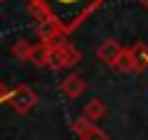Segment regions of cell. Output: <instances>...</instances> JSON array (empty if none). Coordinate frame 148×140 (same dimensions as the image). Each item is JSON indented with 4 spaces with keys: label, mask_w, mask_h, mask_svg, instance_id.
Instances as JSON below:
<instances>
[{
    "label": "cell",
    "mask_w": 148,
    "mask_h": 140,
    "mask_svg": "<svg viewBox=\"0 0 148 140\" xmlns=\"http://www.w3.org/2000/svg\"><path fill=\"white\" fill-rule=\"evenodd\" d=\"M131 49H133V54H136L138 64H141V67H148V47L143 44V42H138V44H133Z\"/></svg>",
    "instance_id": "30bf717a"
},
{
    "label": "cell",
    "mask_w": 148,
    "mask_h": 140,
    "mask_svg": "<svg viewBox=\"0 0 148 140\" xmlns=\"http://www.w3.org/2000/svg\"><path fill=\"white\" fill-rule=\"evenodd\" d=\"M8 96H10V91H8V86L3 81H0V101H8Z\"/></svg>",
    "instance_id": "8fae6325"
},
{
    "label": "cell",
    "mask_w": 148,
    "mask_h": 140,
    "mask_svg": "<svg viewBox=\"0 0 148 140\" xmlns=\"http://www.w3.org/2000/svg\"><path fill=\"white\" fill-rule=\"evenodd\" d=\"M59 91H62L67 99H77V96H82V93L86 91V81L79 74H69V76L59 84Z\"/></svg>",
    "instance_id": "5b68a950"
},
{
    "label": "cell",
    "mask_w": 148,
    "mask_h": 140,
    "mask_svg": "<svg viewBox=\"0 0 148 140\" xmlns=\"http://www.w3.org/2000/svg\"><path fill=\"white\" fill-rule=\"evenodd\" d=\"M138 3H141V5H143V7H148V0H138Z\"/></svg>",
    "instance_id": "7c38bea8"
},
{
    "label": "cell",
    "mask_w": 148,
    "mask_h": 140,
    "mask_svg": "<svg viewBox=\"0 0 148 140\" xmlns=\"http://www.w3.org/2000/svg\"><path fill=\"white\" fill-rule=\"evenodd\" d=\"M121 52H123V49L116 44V42L106 39V42H101V44H99V49H96V57H99V62H104V64H109V67H114Z\"/></svg>",
    "instance_id": "8992f818"
},
{
    "label": "cell",
    "mask_w": 148,
    "mask_h": 140,
    "mask_svg": "<svg viewBox=\"0 0 148 140\" xmlns=\"http://www.w3.org/2000/svg\"><path fill=\"white\" fill-rule=\"evenodd\" d=\"M8 103H10L20 116H25L37 106V93L32 91V88H27V86H15L10 91V96H8Z\"/></svg>",
    "instance_id": "3957f363"
},
{
    "label": "cell",
    "mask_w": 148,
    "mask_h": 140,
    "mask_svg": "<svg viewBox=\"0 0 148 140\" xmlns=\"http://www.w3.org/2000/svg\"><path fill=\"white\" fill-rule=\"evenodd\" d=\"M114 69H119V71H136V69H141V64H138L136 54H133V49H123L121 54H119L116 64H114Z\"/></svg>",
    "instance_id": "52a82bcc"
},
{
    "label": "cell",
    "mask_w": 148,
    "mask_h": 140,
    "mask_svg": "<svg viewBox=\"0 0 148 140\" xmlns=\"http://www.w3.org/2000/svg\"><path fill=\"white\" fill-rule=\"evenodd\" d=\"M82 113H84V118H86V120H91V123H96L99 118H104V116H106V106L101 103L99 99H91L89 103L84 106V111H82Z\"/></svg>",
    "instance_id": "ba28073f"
},
{
    "label": "cell",
    "mask_w": 148,
    "mask_h": 140,
    "mask_svg": "<svg viewBox=\"0 0 148 140\" xmlns=\"http://www.w3.org/2000/svg\"><path fill=\"white\" fill-rule=\"evenodd\" d=\"M32 52H35V47H32L27 39H20V42H15V44H12V57H17L20 62L32 59Z\"/></svg>",
    "instance_id": "9c48e42d"
},
{
    "label": "cell",
    "mask_w": 148,
    "mask_h": 140,
    "mask_svg": "<svg viewBox=\"0 0 148 140\" xmlns=\"http://www.w3.org/2000/svg\"><path fill=\"white\" fill-rule=\"evenodd\" d=\"M74 130L79 133L82 140H109V135H106L104 130H99L94 123H91V120H86L84 116H82V118L74 123Z\"/></svg>",
    "instance_id": "277c9868"
},
{
    "label": "cell",
    "mask_w": 148,
    "mask_h": 140,
    "mask_svg": "<svg viewBox=\"0 0 148 140\" xmlns=\"http://www.w3.org/2000/svg\"><path fill=\"white\" fill-rule=\"evenodd\" d=\"M0 3H3V0H0Z\"/></svg>",
    "instance_id": "4fadbf2b"
},
{
    "label": "cell",
    "mask_w": 148,
    "mask_h": 140,
    "mask_svg": "<svg viewBox=\"0 0 148 140\" xmlns=\"http://www.w3.org/2000/svg\"><path fill=\"white\" fill-rule=\"evenodd\" d=\"M79 62V54L74 52L67 42H59V44L49 47V54H47V64L45 67L49 69H62V67H72V64Z\"/></svg>",
    "instance_id": "7a4b0ae2"
},
{
    "label": "cell",
    "mask_w": 148,
    "mask_h": 140,
    "mask_svg": "<svg viewBox=\"0 0 148 140\" xmlns=\"http://www.w3.org/2000/svg\"><path fill=\"white\" fill-rule=\"evenodd\" d=\"M42 17H49L62 32H72L96 10L104 0H30Z\"/></svg>",
    "instance_id": "6da1fadb"
}]
</instances>
